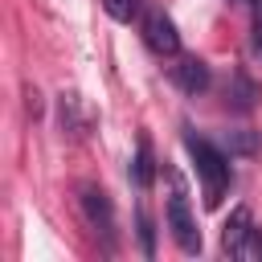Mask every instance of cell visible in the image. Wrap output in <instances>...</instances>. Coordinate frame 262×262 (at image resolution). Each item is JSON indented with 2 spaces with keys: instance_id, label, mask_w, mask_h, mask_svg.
Returning <instances> with one entry per match:
<instances>
[{
  "instance_id": "obj_1",
  "label": "cell",
  "mask_w": 262,
  "mask_h": 262,
  "mask_svg": "<svg viewBox=\"0 0 262 262\" xmlns=\"http://www.w3.org/2000/svg\"><path fill=\"white\" fill-rule=\"evenodd\" d=\"M184 147H188V156H192V164H196L205 205H209V209H217V205H221V196H225V188H229V160H225V151H217L209 139L192 135L188 127H184Z\"/></svg>"
},
{
  "instance_id": "obj_2",
  "label": "cell",
  "mask_w": 262,
  "mask_h": 262,
  "mask_svg": "<svg viewBox=\"0 0 262 262\" xmlns=\"http://www.w3.org/2000/svg\"><path fill=\"white\" fill-rule=\"evenodd\" d=\"M168 229L180 246V254H201V229L192 221V209H188V188H184V176L176 168H168Z\"/></svg>"
},
{
  "instance_id": "obj_3",
  "label": "cell",
  "mask_w": 262,
  "mask_h": 262,
  "mask_svg": "<svg viewBox=\"0 0 262 262\" xmlns=\"http://www.w3.org/2000/svg\"><path fill=\"white\" fill-rule=\"evenodd\" d=\"M221 250L237 262H262V229L254 225L246 205H237L229 213V221L221 225Z\"/></svg>"
},
{
  "instance_id": "obj_4",
  "label": "cell",
  "mask_w": 262,
  "mask_h": 262,
  "mask_svg": "<svg viewBox=\"0 0 262 262\" xmlns=\"http://www.w3.org/2000/svg\"><path fill=\"white\" fill-rule=\"evenodd\" d=\"M143 45L156 57H176L180 53V33H176L172 16H164L160 8H147L143 12Z\"/></svg>"
},
{
  "instance_id": "obj_5",
  "label": "cell",
  "mask_w": 262,
  "mask_h": 262,
  "mask_svg": "<svg viewBox=\"0 0 262 262\" xmlns=\"http://www.w3.org/2000/svg\"><path fill=\"white\" fill-rule=\"evenodd\" d=\"M82 213H86V221L106 237V246L115 242V209H111V196L98 188V184H82Z\"/></svg>"
},
{
  "instance_id": "obj_6",
  "label": "cell",
  "mask_w": 262,
  "mask_h": 262,
  "mask_svg": "<svg viewBox=\"0 0 262 262\" xmlns=\"http://www.w3.org/2000/svg\"><path fill=\"white\" fill-rule=\"evenodd\" d=\"M168 74H172V82H176L184 94H201V90L209 86V66H205L201 57H192V53H188V57L176 53V66H172Z\"/></svg>"
},
{
  "instance_id": "obj_7",
  "label": "cell",
  "mask_w": 262,
  "mask_h": 262,
  "mask_svg": "<svg viewBox=\"0 0 262 262\" xmlns=\"http://www.w3.org/2000/svg\"><path fill=\"white\" fill-rule=\"evenodd\" d=\"M57 119H61V131L66 135H82L86 119H82V98L78 94H61L57 98Z\"/></svg>"
},
{
  "instance_id": "obj_8",
  "label": "cell",
  "mask_w": 262,
  "mask_h": 262,
  "mask_svg": "<svg viewBox=\"0 0 262 262\" xmlns=\"http://www.w3.org/2000/svg\"><path fill=\"white\" fill-rule=\"evenodd\" d=\"M225 98H229L237 111H250V106H254V98H258V86H254V82L237 70V74H233V86L225 90Z\"/></svg>"
},
{
  "instance_id": "obj_9",
  "label": "cell",
  "mask_w": 262,
  "mask_h": 262,
  "mask_svg": "<svg viewBox=\"0 0 262 262\" xmlns=\"http://www.w3.org/2000/svg\"><path fill=\"white\" fill-rule=\"evenodd\" d=\"M151 176H156L151 147H147V139H139V151H135V164H131V180H135V188H151Z\"/></svg>"
},
{
  "instance_id": "obj_10",
  "label": "cell",
  "mask_w": 262,
  "mask_h": 262,
  "mask_svg": "<svg viewBox=\"0 0 262 262\" xmlns=\"http://www.w3.org/2000/svg\"><path fill=\"white\" fill-rule=\"evenodd\" d=\"M225 147H229V156H254L258 151V135L246 131V127H237V131L225 135Z\"/></svg>"
},
{
  "instance_id": "obj_11",
  "label": "cell",
  "mask_w": 262,
  "mask_h": 262,
  "mask_svg": "<svg viewBox=\"0 0 262 262\" xmlns=\"http://www.w3.org/2000/svg\"><path fill=\"white\" fill-rule=\"evenodd\" d=\"M102 8H106V16L119 20V25H131V20L139 16V0H102Z\"/></svg>"
},
{
  "instance_id": "obj_12",
  "label": "cell",
  "mask_w": 262,
  "mask_h": 262,
  "mask_svg": "<svg viewBox=\"0 0 262 262\" xmlns=\"http://www.w3.org/2000/svg\"><path fill=\"white\" fill-rule=\"evenodd\" d=\"M139 237H143V254H151V221H147V213H139Z\"/></svg>"
},
{
  "instance_id": "obj_13",
  "label": "cell",
  "mask_w": 262,
  "mask_h": 262,
  "mask_svg": "<svg viewBox=\"0 0 262 262\" xmlns=\"http://www.w3.org/2000/svg\"><path fill=\"white\" fill-rule=\"evenodd\" d=\"M254 49L262 53V12H258V20H254Z\"/></svg>"
}]
</instances>
